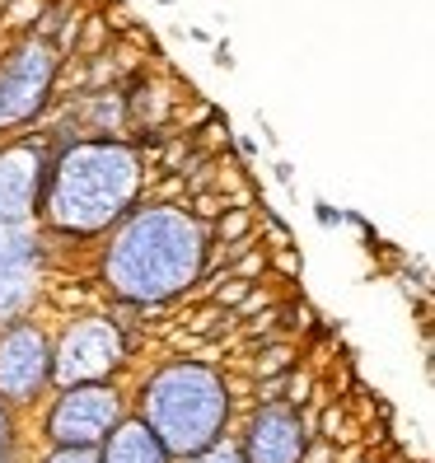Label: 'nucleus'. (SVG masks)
<instances>
[{
  "label": "nucleus",
  "instance_id": "obj_1",
  "mask_svg": "<svg viewBox=\"0 0 435 463\" xmlns=\"http://www.w3.org/2000/svg\"><path fill=\"white\" fill-rule=\"evenodd\" d=\"M206 258H211V239L192 211L150 202L108 229L104 258H98V281L122 305H136V309L169 305L202 281Z\"/></svg>",
  "mask_w": 435,
  "mask_h": 463
},
{
  "label": "nucleus",
  "instance_id": "obj_2",
  "mask_svg": "<svg viewBox=\"0 0 435 463\" xmlns=\"http://www.w3.org/2000/svg\"><path fill=\"white\" fill-rule=\"evenodd\" d=\"M141 178V155L127 141H71L33 178V211L52 235L98 239L136 211Z\"/></svg>",
  "mask_w": 435,
  "mask_h": 463
},
{
  "label": "nucleus",
  "instance_id": "obj_3",
  "mask_svg": "<svg viewBox=\"0 0 435 463\" xmlns=\"http://www.w3.org/2000/svg\"><path fill=\"white\" fill-rule=\"evenodd\" d=\"M169 459H192L211 450L215 440H225L229 426V384L225 374L206 366V360H164L159 370L145 374L136 393V412Z\"/></svg>",
  "mask_w": 435,
  "mask_h": 463
},
{
  "label": "nucleus",
  "instance_id": "obj_4",
  "mask_svg": "<svg viewBox=\"0 0 435 463\" xmlns=\"http://www.w3.org/2000/svg\"><path fill=\"white\" fill-rule=\"evenodd\" d=\"M127 366V333L108 313H85L61 328L52 342V389L71 384H108Z\"/></svg>",
  "mask_w": 435,
  "mask_h": 463
},
{
  "label": "nucleus",
  "instance_id": "obj_5",
  "mask_svg": "<svg viewBox=\"0 0 435 463\" xmlns=\"http://www.w3.org/2000/svg\"><path fill=\"white\" fill-rule=\"evenodd\" d=\"M57 398L43 417V440L52 450H98L108 431L127 417V393L113 384H71L52 389Z\"/></svg>",
  "mask_w": 435,
  "mask_h": 463
},
{
  "label": "nucleus",
  "instance_id": "obj_6",
  "mask_svg": "<svg viewBox=\"0 0 435 463\" xmlns=\"http://www.w3.org/2000/svg\"><path fill=\"white\" fill-rule=\"evenodd\" d=\"M57 71H61L57 47L47 38H38V33L0 57V136L19 131L38 118L43 104L52 98Z\"/></svg>",
  "mask_w": 435,
  "mask_h": 463
},
{
  "label": "nucleus",
  "instance_id": "obj_7",
  "mask_svg": "<svg viewBox=\"0 0 435 463\" xmlns=\"http://www.w3.org/2000/svg\"><path fill=\"white\" fill-rule=\"evenodd\" d=\"M52 393V337L38 319H10L0 328V407L24 412Z\"/></svg>",
  "mask_w": 435,
  "mask_h": 463
},
{
  "label": "nucleus",
  "instance_id": "obj_8",
  "mask_svg": "<svg viewBox=\"0 0 435 463\" xmlns=\"http://www.w3.org/2000/svg\"><path fill=\"white\" fill-rule=\"evenodd\" d=\"M309 450V431H305V417L286 403H267L253 412L248 431L239 440V454L244 463H305Z\"/></svg>",
  "mask_w": 435,
  "mask_h": 463
},
{
  "label": "nucleus",
  "instance_id": "obj_9",
  "mask_svg": "<svg viewBox=\"0 0 435 463\" xmlns=\"http://www.w3.org/2000/svg\"><path fill=\"white\" fill-rule=\"evenodd\" d=\"M98 463H174L169 450L159 444V436L150 431L141 417H127L108 431V440L98 444Z\"/></svg>",
  "mask_w": 435,
  "mask_h": 463
},
{
  "label": "nucleus",
  "instance_id": "obj_10",
  "mask_svg": "<svg viewBox=\"0 0 435 463\" xmlns=\"http://www.w3.org/2000/svg\"><path fill=\"white\" fill-rule=\"evenodd\" d=\"M183 463H244V454H239V444H234V440H215L211 450L183 459Z\"/></svg>",
  "mask_w": 435,
  "mask_h": 463
},
{
  "label": "nucleus",
  "instance_id": "obj_11",
  "mask_svg": "<svg viewBox=\"0 0 435 463\" xmlns=\"http://www.w3.org/2000/svg\"><path fill=\"white\" fill-rule=\"evenodd\" d=\"M19 454V431H14V412L0 407V463H14Z\"/></svg>",
  "mask_w": 435,
  "mask_h": 463
},
{
  "label": "nucleus",
  "instance_id": "obj_12",
  "mask_svg": "<svg viewBox=\"0 0 435 463\" xmlns=\"http://www.w3.org/2000/svg\"><path fill=\"white\" fill-rule=\"evenodd\" d=\"M38 463H98V450H47Z\"/></svg>",
  "mask_w": 435,
  "mask_h": 463
},
{
  "label": "nucleus",
  "instance_id": "obj_13",
  "mask_svg": "<svg viewBox=\"0 0 435 463\" xmlns=\"http://www.w3.org/2000/svg\"><path fill=\"white\" fill-rule=\"evenodd\" d=\"M314 220H319L323 229H338L346 216H342V211L338 206H332V202H323V197H319V202H314Z\"/></svg>",
  "mask_w": 435,
  "mask_h": 463
},
{
  "label": "nucleus",
  "instance_id": "obj_14",
  "mask_svg": "<svg viewBox=\"0 0 435 463\" xmlns=\"http://www.w3.org/2000/svg\"><path fill=\"white\" fill-rule=\"evenodd\" d=\"M215 66H221V71H234V57H229V42H215Z\"/></svg>",
  "mask_w": 435,
  "mask_h": 463
},
{
  "label": "nucleus",
  "instance_id": "obj_15",
  "mask_svg": "<svg viewBox=\"0 0 435 463\" xmlns=\"http://www.w3.org/2000/svg\"><path fill=\"white\" fill-rule=\"evenodd\" d=\"M276 183H286V188L295 183V169H291V164H286V159H276Z\"/></svg>",
  "mask_w": 435,
  "mask_h": 463
},
{
  "label": "nucleus",
  "instance_id": "obj_16",
  "mask_svg": "<svg viewBox=\"0 0 435 463\" xmlns=\"http://www.w3.org/2000/svg\"><path fill=\"white\" fill-rule=\"evenodd\" d=\"M239 150H244L248 159H253V155H258V141H253V136H239Z\"/></svg>",
  "mask_w": 435,
  "mask_h": 463
},
{
  "label": "nucleus",
  "instance_id": "obj_17",
  "mask_svg": "<svg viewBox=\"0 0 435 463\" xmlns=\"http://www.w3.org/2000/svg\"><path fill=\"white\" fill-rule=\"evenodd\" d=\"M159 5H174V0H159Z\"/></svg>",
  "mask_w": 435,
  "mask_h": 463
}]
</instances>
